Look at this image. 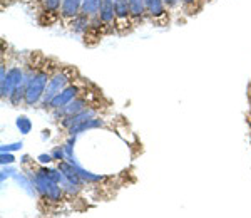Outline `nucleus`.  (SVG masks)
Wrapping results in <instances>:
<instances>
[{
  "mask_svg": "<svg viewBox=\"0 0 251 218\" xmlns=\"http://www.w3.org/2000/svg\"><path fill=\"white\" fill-rule=\"evenodd\" d=\"M92 84H94V82H91L89 79H86V78H82V76H80L77 81H74L72 84H69L66 89H64L62 92H59V94L55 96L54 99H52V103L49 104V108H47V112L55 111V109L66 106L67 103H71V101L74 99V98H77L80 92H84L89 86H92Z\"/></svg>",
  "mask_w": 251,
  "mask_h": 218,
  "instance_id": "4",
  "label": "nucleus"
},
{
  "mask_svg": "<svg viewBox=\"0 0 251 218\" xmlns=\"http://www.w3.org/2000/svg\"><path fill=\"white\" fill-rule=\"evenodd\" d=\"M0 158H2V160H0V163H2V164H12L15 161V158L10 155L9 151H2V156H0Z\"/></svg>",
  "mask_w": 251,
  "mask_h": 218,
  "instance_id": "17",
  "label": "nucleus"
},
{
  "mask_svg": "<svg viewBox=\"0 0 251 218\" xmlns=\"http://www.w3.org/2000/svg\"><path fill=\"white\" fill-rule=\"evenodd\" d=\"M25 82V67L22 66H10L7 69V76L3 81H0V98L9 99L20 84Z\"/></svg>",
  "mask_w": 251,
  "mask_h": 218,
  "instance_id": "6",
  "label": "nucleus"
},
{
  "mask_svg": "<svg viewBox=\"0 0 251 218\" xmlns=\"http://www.w3.org/2000/svg\"><path fill=\"white\" fill-rule=\"evenodd\" d=\"M107 106H111V103H107V104H94V106H89V108L84 109V111L77 112V114H72V116H69V118H66V119L59 121L57 124H59L60 129L67 131V129H71L72 126H75V124L82 123V121H87V119H91V118H97V116H100L107 109Z\"/></svg>",
  "mask_w": 251,
  "mask_h": 218,
  "instance_id": "8",
  "label": "nucleus"
},
{
  "mask_svg": "<svg viewBox=\"0 0 251 218\" xmlns=\"http://www.w3.org/2000/svg\"><path fill=\"white\" fill-rule=\"evenodd\" d=\"M15 124H17L19 131L22 133V135H29L32 131V121L27 118V116H19L17 121H15Z\"/></svg>",
  "mask_w": 251,
  "mask_h": 218,
  "instance_id": "14",
  "label": "nucleus"
},
{
  "mask_svg": "<svg viewBox=\"0 0 251 218\" xmlns=\"http://www.w3.org/2000/svg\"><path fill=\"white\" fill-rule=\"evenodd\" d=\"M107 128V123L106 119H102L100 116H97V118H91L87 121H82V123L75 124V126H72L71 129H67V136H77L80 133H86V131H91V129H104Z\"/></svg>",
  "mask_w": 251,
  "mask_h": 218,
  "instance_id": "10",
  "label": "nucleus"
},
{
  "mask_svg": "<svg viewBox=\"0 0 251 218\" xmlns=\"http://www.w3.org/2000/svg\"><path fill=\"white\" fill-rule=\"evenodd\" d=\"M82 2L84 0H62V5L59 10V22L62 26L69 27V24L72 22L82 10Z\"/></svg>",
  "mask_w": 251,
  "mask_h": 218,
  "instance_id": "9",
  "label": "nucleus"
},
{
  "mask_svg": "<svg viewBox=\"0 0 251 218\" xmlns=\"http://www.w3.org/2000/svg\"><path fill=\"white\" fill-rule=\"evenodd\" d=\"M60 66V62L54 57L42 54L40 51H34L25 59V103L24 108L40 106V101L44 98L49 81L52 74Z\"/></svg>",
  "mask_w": 251,
  "mask_h": 218,
  "instance_id": "1",
  "label": "nucleus"
},
{
  "mask_svg": "<svg viewBox=\"0 0 251 218\" xmlns=\"http://www.w3.org/2000/svg\"><path fill=\"white\" fill-rule=\"evenodd\" d=\"M80 78V72L75 66H71V64H60V66L55 69V72L52 74L50 81H49V86L46 92H44V98L40 101V106L44 111H47L49 104L52 103V99L62 92L69 84H72L74 81H77Z\"/></svg>",
  "mask_w": 251,
  "mask_h": 218,
  "instance_id": "3",
  "label": "nucleus"
},
{
  "mask_svg": "<svg viewBox=\"0 0 251 218\" xmlns=\"http://www.w3.org/2000/svg\"><path fill=\"white\" fill-rule=\"evenodd\" d=\"M104 0H84L82 2V10L80 14L87 15L91 20H94L100 12V7H102Z\"/></svg>",
  "mask_w": 251,
  "mask_h": 218,
  "instance_id": "13",
  "label": "nucleus"
},
{
  "mask_svg": "<svg viewBox=\"0 0 251 218\" xmlns=\"http://www.w3.org/2000/svg\"><path fill=\"white\" fill-rule=\"evenodd\" d=\"M39 161L42 164H46V163H50V161H54V158H52V155H40Z\"/></svg>",
  "mask_w": 251,
  "mask_h": 218,
  "instance_id": "19",
  "label": "nucleus"
},
{
  "mask_svg": "<svg viewBox=\"0 0 251 218\" xmlns=\"http://www.w3.org/2000/svg\"><path fill=\"white\" fill-rule=\"evenodd\" d=\"M204 2H209V0H204Z\"/></svg>",
  "mask_w": 251,
  "mask_h": 218,
  "instance_id": "21",
  "label": "nucleus"
},
{
  "mask_svg": "<svg viewBox=\"0 0 251 218\" xmlns=\"http://www.w3.org/2000/svg\"><path fill=\"white\" fill-rule=\"evenodd\" d=\"M107 103L109 101L104 98L102 91H100L96 84H92V86H89L84 92H80L77 98H74L71 103H67L66 106L55 109V111H50V114L55 123H59V121L66 119L69 116L84 111V109L89 106H94V104H107Z\"/></svg>",
  "mask_w": 251,
  "mask_h": 218,
  "instance_id": "2",
  "label": "nucleus"
},
{
  "mask_svg": "<svg viewBox=\"0 0 251 218\" xmlns=\"http://www.w3.org/2000/svg\"><path fill=\"white\" fill-rule=\"evenodd\" d=\"M52 158H54V161H62V160H66L67 158V153H66V148L64 146H55L54 149H52Z\"/></svg>",
  "mask_w": 251,
  "mask_h": 218,
  "instance_id": "15",
  "label": "nucleus"
},
{
  "mask_svg": "<svg viewBox=\"0 0 251 218\" xmlns=\"http://www.w3.org/2000/svg\"><path fill=\"white\" fill-rule=\"evenodd\" d=\"M19 2H30V3H34V5H35V3H37L39 0H19Z\"/></svg>",
  "mask_w": 251,
  "mask_h": 218,
  "instance_id": "20",
  "label": "nucleus"
},
{
  "mask_svg": "<svg viewBox=\"0 0 251 218\" xmlns=\"http://www.w3.org/2000/svg\"><path fill=\"white\" fill-rule=\"evenodd\" d=\"M131 19L134 22V27H139L148 22V12H146V0H127Z\"/></svg>",
  "mask_w": 251,
  "mask_h": 218,
  "instance_id": "11",
  "label": "nucleus"
},
{
  "mask_svg": "<svg viewBox=\"0 0 251 218\" xmlns=\"http://www.w3.org/2000/svg\"><path fill=\"white\" fill-rule=\"evenodd\" d=\"M179 5H181V12L184 15H196L203 10V7L206 5L204 0H179Z\"/></svg>",
  "mask_w": 251,
  "mask_h": 218,
  "instance_id": "12",
  "label": "nucleus"
},
{
  "mask_svg": "<svg viewBox=\"0 0 251 218\" xmlns=\"http://www.w3.org/2000/svg\"><path fill=\"white\" fill-rule=\"evenodd\" d=\"M163 2L166 3V7L169 9V12L171 14H174L177 9H181V5H179V0H163Z\"/></svg>",
  "mask_w": 251,
  "mask_h": 218,
  "instance_id": "16",
  "label": "nucleus"
},
{
  "mask_svg": "<svg viewBox=\"0 0 251 218\" xmlns=\"http://www.w3.org/2000/svg\"><path fill=\"white\" fill-rule=\"evenodd\" d=\"M22 148V143H12V144H3L2 151H15V149Z\"/></svg>",
  "mask_w": 251,
  "mask_h": 218,
  "instance_id": "18",
  "label": "nucleus"
},
{
  "mask_svg": "<svg viewBox=\"0 0 251 218\" xmlns=\"http://www.w3.org/2000/svg\"><path fill=\"white\" fill-rule=\"evenodd\" d=\"M114 14H116L114 34L126 35L136 29L134 22L131 19V10H129L127 0H114Z\"/></svg>",
  "mask_w": 251,
  "mask_h": 218,
  "instance_id": "5",
  "label": "nucleus"
},
{
  "mask_svg": "<svg viewBox=\"0 0 251 218\" xmlns=\"http://www.w3.org/2000/svg\"><path fill=\"white\" fill-rule=\"evenodd\" d=\"M146 12H148V22L157 27L168 26L173 15L163 0H146Z\"/></svg>",
  "mask_w": 251,
  "mask_h": 218,
  "instance_id": "7",
  "label": "nucleus"
}]
</instances>
